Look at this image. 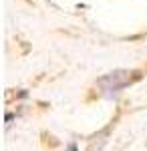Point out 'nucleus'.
Returning a JSON list of instances; mask_svg holds the SVG:
<instances>
[{
    "mask_svg": "<svg viewBox=\"0 0 147 151\" xmlns=\"http://www.w3.org/2000/svg\"><path fill=\"white\" fill-rule=\"evenodd\" d=\"M143 73L141 70H129V69H117L113 73H107L105 77H101L97 85L105 95H113V93H119L127 87L135 85L137 81H141Z\"/></svg>",
    "mask_w": 147,
    "mask_h": 151,
    "instance_id": "obj_1",
    "label": "nucleus"
},
{
    "mask_svg": "<svg viewBox=\"0 0 147 151\" xmlns=\"http://www.w3.org/2000/svg\"><path fill=\"white\" fill-rule=\"evenodd\" d=\"M109 131H111V125L105 127L97 137H93V141H91V145H89V149H87V151H103V145H105V141H107L105 137L109 135Z\"/></svg>",
    "mask_w": 147,
    "mask_h": 151,
    "instance_id": "obj_2",
    "label": "nucleus"
},
{
    "mask_svg": "<svg viewBox=\"0 0 147 151\" xmlns=\"http://www.w3.org/2000/svg\"><path fill=\"white\" fill-rule=\"evenodd\" d=\"M67 149H68V151H77V145H75V143H71V145H68Z\"/></svg>",
    "mask_w": 147,
    "mask_h": 151,
    "instance_id": "obj_3",
    "label": "nucleus"
}]
</instances>
